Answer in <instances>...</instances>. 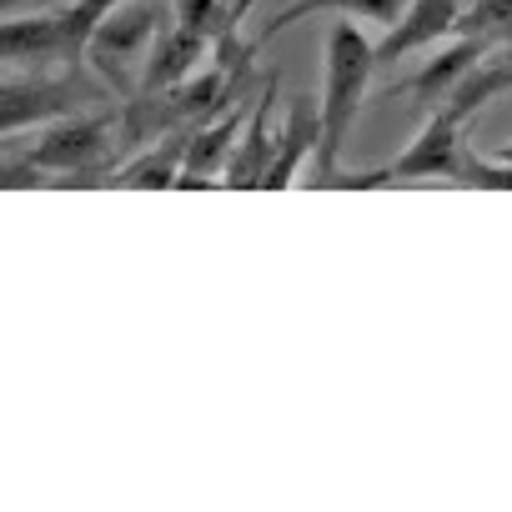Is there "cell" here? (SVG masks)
Segmentation results:
<instances>
[{
    "instance_id": "obj_13",
    "label": "cell",
    "mask_w": 512,
    "mask_h": 512,
    "mask_svg": "<svg viewBox=\"0 0 512 512\" xmlns=\"http://www.w3.org/2000/svg\"><path fill=\"white\" fill-rule=\"evenodd\" d=\"M407 6H412V0H297L292 11H282L277 21H267V31L251 41V51H262V46L277 41L287 26H297V21H307V16H317V11H337V16H352V21H362V26L392 31V26L407 16Z\"/></svg>"
},
{
    "instance_id": "obj_1",
    "label": "cell",
    "mask_w": 512,
    "mask_h": 512,
    "mask_svg": "<svg viewBox=\"0 0 512 512\" xmlns=\"http://www.w3.org/2000/svg\"><path fill=\"white\" fill-rule=\"evenodd\" d=\"M116 116L111 111H76L61 121L36 126L31 141L6 136V186L26 181H61V186H111V146Z\"/></svg>"
},
{
    "instance_id": "obj_18",
    "label": "cell",
    "mask_w": 512,
    "mask_h": 512,
    "mask_svg": "<svg viewBox=\"0 0 512 512\" xmlns=\"http://www.w3.org/2000/svg\"><path fill=\"white\" fill-rule=\"evenodd\" d=\"M497 156H502V161H512V141H502V146H497Z\"/></svg>"
},
{
    "instance_id": "obj_8",
    "label": "cell",
    "mask_w": 512,
    "mask_h": 512,
    "mask_svg": "<svg viewBox=\"0 0 512 512\" xmlns=\"http://www.w3.org/2000/svg\"><path fill=\"white\" fill-rule=\"evenodd\" d=\"M272 111H277V76L262 86V96H256V106L246 116V131H241L231 166H226V191H267V176H272V161H277Z\"/></svg>"
},
{
    "instance_id": "obj_12",
    "label": "cell",
    "mask_w": 512,
    "mask_h": 512,
    "mask_svg": "<svg viewBox=\"0 0 512 512\" xmlns=\"http://www.w3.org/2000/svg\"><path fill=\"white\" fill-rule=\"evenodd\" d=\"M201 66H211V41L186 31V26H171L156 36L151 56H146V71H141V96L151 91H166V86H181L186 76H196Z\"/></svg>"
},
{
    "instance_id": "obj_14",
    "label": "cell",
    "mask_w": 512,
    "mask_h": 512,
    "mask_svg": "<svg viewBox=\"0 0 512 512\" xmlns=\"http://www.w3.org/2000/svg\"><path fill=\"white\" fill-rule=\"evenodd\" d=\"M186 141H191V131H181V136H156L146 151H136L131 161H121V166L111 171V186H136V191H171V186H181Z\"/></svg>"
},
{
    "instance_id": "obj_15",
    "label": "cell",
    "mask_w": 512,
    "mask_h": 512,
    "mask_svg": "<svg viewBox=\"0 0 512 512\" xmlns=\"http://www.w3.org/2000/svg\"><path fill=\"white\" fill-rule=\"evenodd\" d=\"M116 6H126V0H66V6H61L66 31H71V41H76V51H81V56H86V41L96 36V26H101Z\"/></svg>"
},
{
    "instance_id": "obj_5",
    "label": "cell",
    "mask_w": 512,
    "mask_h": 512,
    "mask_svg": "<svg viewBox=\"0 0 512 512\" xmlns=\"http://www.w3.org/2000/svg\"><path fill=\"white\" fill-rule=\"evenodd\" d=\"M462 131H467V121L452 106H432L427 126L392 161V181H452L457 186L462 181V161H467Z\"/></svg>"
},
{
    "instance_id": "obj_7",
    "label": "cell",
    "mask_w": 512,
    "mask_h": 512,
    "mask_svg": "<svg viewBox=\"0 0 512 512\" xmlns=\"http://www.w3.org/2000/svg\"><path fill=\"white\" fill-rule=\"evenodd\" d=\"M487 51H492V41H482V36H447V41H437V46L427 51V61H422L407 81H397L387 96H412L417 106H442V101L462 86V76H467Z\"/></svg>"
},
{
    "instance_id": "obj_17",
    "label": "cell",
    "mask_w": 512,
    "mask_h": 512,
    "mask_svg": "<svg viewBox=\"0 0 512 512\" xmlns=\"http://www.w3.org/2000/svg\"><path fill=\"white\" fill-rule=\"evenodd\" d=\"M221 11H226V0H171V21L216 41V26H221Z\"/></svg>"
},
{
    "instance_id": "obj_16",
    "label": "cell",
    "mask_w": 512,
    "mask_h": 512,
    "mask_svg": "<svg viewBox=\"0 0 512 512\" xmlns=\"http://www.w3.org/2000/svg\"><path fill=\"white\" fill-rule=\"evenodd\" d=\"M457 186H477V191H512V161H502L497 151L492 156H472L462 161V181Z\"/></svg>"
},
{
    "instance_id": "obj_3",
    "label": "cell",
    "mask_w": 512,
    "mask_h": 512,
    "mask_svg": "<svg viewBox=\"0 0 512 512\" xmlns=\"http://www.w3.org/2000/svg\"><path fill=\"white\" fill-rule=\"evenodd\" d=\"M156 36H161L156 31V6L151 0H126V6H116L96 26V36L86 41V66L106 81V91L131 96V91H141L136 71H146V56H151Z\"/></svg>"
},
{
    "instance_id": "obj_4",
    "label": "cell",
    "mask_w": 512,
    "mask_h": 512,
    "mask_svg": "<svg viewBox=\"0 0 512 512\" xmlns=\"http://www.w3.org/2000/svg\"><path fill=\"white\" fill-rule=\"evenodd\" d=\"M96 106V91L56 66H36V71H6V91H0V136H26L46 121L76 116Z\"/></svg>"
},
{
    "instance_id": "obj_9",
    "label": "cell",
    "mask_w": 512,
    "mask_h": 512,
    "mask_svg": "<svg viewBox=\"0 0 512 512\" xmlns=\"http://www.w3.org/2000/svg\"><path fill=\"white\" fill-rule=\"evenodd\" d=\"M462 11H467V0H412V6H407V16H402L392 31H382V41H377V56H382V66H392V61H407V56H417V51H432L437 41L457 36V21H462Z\"/></svg>"
},
{
    "instance_id": "obj_2",
    "label": "cell",
    "mask_w": 512,
    "mask_h": 512,
    "mask_svg": "<svg viewBox=\"0 0 512 512\" xmlns=\"http://www.w3.org/2000/svg\"><path fill=\"white\" fill-rule=\"evenodd\" d=\"M382 66L377 56V41L362 31V21L342 16L327 26V41H322V146H317V171H312V186L317 191H332L337 176H342V146L362 116V101L372 91V71Z\"/></svg>"
},
{
    "instance_id": "obj_10",
    "label": "cell",
    "mask_w": 512,
    "mask_h": 512,
    "mask_svg": "<svg viewBox=\"0 0 512 512\" xmlns=\"http://www.w3.org/2000/svg\"><path fill=\"white\" fill-rule=\"evenodd\" d=\"M236 141H241V111H236V106H221V116L196 121V126H191V141H186L181 191H196V186H226V166H231Z\"/></svg>"
},
{
    "instance_id": "obj_11",
    "label": "cell",
    "mask_w": 512,
    "mask_h": 512,
    "mask_svg": "<svg viewBox=\"0 0 512 512\" xmlns=\"http://www.w3.org/2000/svg\"><path fill=\"white\" fill-rule=\"evenodd\" d=\"M317 146H322V106L297 96L287 106V121L277 131V161H272V176H267V191H287L302 181L307 161H317Z\"/></svg>"
},
{
    "instance_id": "obj_6",
    "label": "cell",
    "mask_w": 512,
    "mask_h": 512,
    "mask_svg": "<svg viewBox=\"0 0 512 512\" xmlns=\"http://www.w3.org/2000/svg\"><path fill=\"white\" fill-rule=\"evenodd\" d=\"M76 41L66 31L61 6L56 11H36V16H6L0 26V61L6 71H36V66H66L76 61Z\"/></svg>"
}]
</instances>
